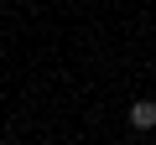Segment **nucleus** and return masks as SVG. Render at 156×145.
<instances>
[{
  "instance_id": "f257e3e1",
  "label": "nucleus",
  "mask_w": 156,
  "mask_h": 145,
  "mask_svg": "<svg viewBox=\"0 0 156 145\" xmlns=\"http://www.w3.org/2000/svg\"><path fill=\"white\" fill-rule=\"evenodd\" d=\"M130 124H135V130H156V104H151V99L130 104Z\"/></svg>"
}]
</instances>
